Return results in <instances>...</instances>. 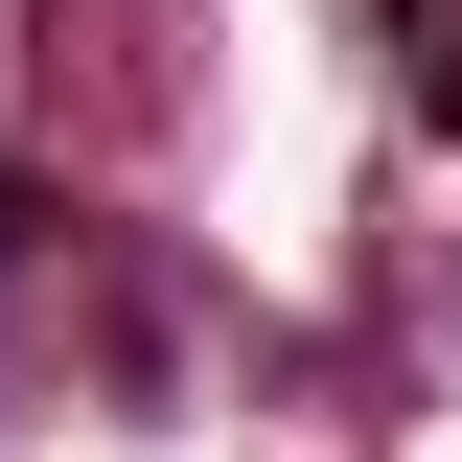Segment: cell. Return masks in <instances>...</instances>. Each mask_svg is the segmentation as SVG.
Masks as SVG:
<instances>
[{"instance_id":"cell-1","label":"cell","mask_w":462,"mask_h":462,"mask_svg":"<svg viewBox=\"0 0 462 462\" xmlns=\"http://www.w3.org/2000/svg\"><path fill=\"white\" fill-rule=\"evenodd\" d=\"M0 254H23V185H0Z\"/></svg>"}]
</instances>
